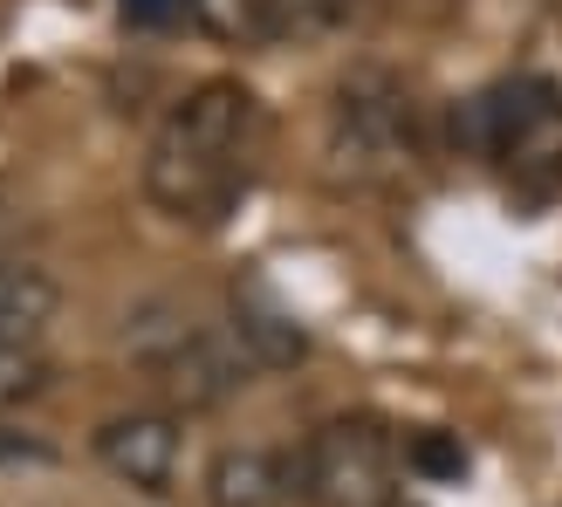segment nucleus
I'll return each instance as SVG.
<instances>
[{
    "instance_id": "nucleus-12",
    "label": "nucleus",
    "mask_w": 562,
    "mask_h": 507,
    "mask_svg": "<svg viewBox=\"0 0 562 507\" xmlns=\"http://www.w3.org/2000/svg\"><path fill=\"white\" fill-rule=\"evenodd\" d=\"M192 21L220 42H240V35H261V0H186Z\"/></svg>"
},
{
    "instance_id": "nucleus-14",
    "label": "nucleus",
    "mask_w": 562,
    "mask_h": 507,
    "mask_svg": "<svg viewBox=\"0 0 562 507\" xmlns=\"http://www.w3.org/2000/svg\"><path fill=\"white\" fill-rule=\"evenodd\" d=\"M179 8H186V0H117V14H124L131 27H172Z\"/></svg>"
},
{
    "instance_id": "nucleus-11",
    "label": "nucleus",
    "mask_w": 562,
    "mask_h": 507,
    "mask_svg": "<svg viewBox=\"0 0 562 507\" xmlns=\"http://www.w3.org/2000/svg\"><path fill=\"white\" fill-rule=\"evenodd\" d=\"M42 391H48V350H27V343H0V405L42 398Z\"/></svg>"
},
{
    "instance_id": "nucleus-2",
    "label": "nucleus",
    "mask_w": 562,
    "mask_h": 507,
    "mask_svg": "<svg viewBox=\"0 0 562 507\" xmlns=\"http://www.w3.org/2000/svg\"><path fill=\"white\" fill-rule=\"evenodd\" d=\"M124 343L137 357V371H145V384L172 412H213V405H227L234 391L255 378L227 329H200V323H186L179 308H165V302L137 308Z\"/></svg>"
},
{
    "instance_id": "nucleus-9",
    "label": "nucleus",
    "mask_w": 562,
    "mask_h": 507,
    "mask_svg": "<svg viewBox=\"0 0 562 507\" xmlns=\"http://www.w3.org/2000/svg\"><path fill=\"white\" fill-rule=\"evenodd\" d=\"M55 308H63V289H55L48 268H35V261H0V343L42 350Z\"/></svg>"
},
{
    "instance_id": "nucleus-1",
    "label": "nucleus",
    "mask_w": 562,
    "mask_h": 507,
    "mask_svg": "<svg viewBox=\"0 0 562 507\" xmlns=\"http://www.w3.org/2000/svg\"><path fill=\"white\" fill-rule=\"evenodd\" d=\"M261 97L234 76H213L200 90H186L165 124L151 131L145 151V192L158 213L186 219V227H220L240 192L255 185V158H261Z\"/></svg>"
},
{
    "instance_id": "nucleus-3",
    "label": "nucleus",
    "mask_w": 562,
    "mask_h": 507,
    "mask_svg": "<svg viewBox=\"0 0 562 507\" xmlns=\"http://www.w3.org/2000/svg\"><path fill=\"white\" fill-rule=\"evenodd\" d=\"M467 145L494 158L508 172L515 192L528 200H549L562 185V90L542 76H515V82H494L487 97L467 103Z\"/></svg>"
},
{
    "instance_id": "nucleus-7",
    "label": "nucleus",
    "mask_w": 562,
    "mask_h": 507,
    "mask_svg": "<svg viewBox=\"0 0 562 507\" xmlns=\"http://www.w3.org/2000/svg\"><path fill=\"white\" fill-rule=\"evenodd\" d=\"M97 460L137 494H165L179 473V418L172 412H117L97 426Z\"/></svg>"
},
{
    "instance_id": "nucleus-15",
    "label": "nucleus",
    "mask_w": 562,
    "mask_h": 507,
    "mask_svg": "<svg viewBox=\"0 0 562 507\" xmlns=\"http://www.w3.org/2000/svg\"><path fill=\"white\" fill-rule=\"evenodd\" d=\"M0 460H48V446H35V439H0Z\"/></svg>"
},
{
    "instance_id": "nucleus-8",
    "label": "nucleus",
    "mask_w": 562,
    "mask_h": 507,
    "mask_svg": "<svg viewBox=\"0 0 562 507\" xmlns=\"http://www.w3.org/2000/svg\"><path fill=\"white\" fill-rule=\"evenodd\" d=\"M302 481L268 446H220L206 466V507H295Z\"/></svg>"
},
{
    "instance_id": "nucleus-6",
    "label": "nucleus",
    "mask_w": 562,
    "mask_h": 507,
    "mask_svg": "<svg viewBox=\"0 0 562 507\" xmlns=\"http://www.w3.org/2000/svg\"><path fill=\"white\" fill-rule=\"evenodd\" d=\"M227 336L247 357V371H295L308 357V329L295 323V308L281 302L261 274H240L227 295Z\"/></svg>"
},
{
    "instance_id": "nucleus-10",
    "label": "nucleus",
    "mask_w": 562,
    "mask_h": 507,
    "mask_svg": "<svg viewBox=\"0 0 562 507\" xmlns=\"http://www.w3.org/2000/svg\"><path fill=\"white\" fill-rule=\"evenodd\" d=\"M357 0H261V35L268 42H329L336 27H350Z\"/></svg>"
},
{
    "instance_id": "nucleus-5",
    "label": "nucleus",
    "mask_w": 562,
    "mask_h": 507,
    "mask_svg": "<svg viewBox=\"0 0 562 507\" xmlns=\"http://www.w3.org/2000/svg\"><path fill=\"white\" fill-rule=\"evenodd\" d=\"M295 481L316 507H391L398 494V439L378 418H329L308 432Z\"/></svg>"
},
{
    "instance_id": "nucleus-4",
    "label": "nucleus",
    "mask_w": 562,
    "mask_h": 507,
    "mask_svg": "<svg viewBox=\"0 0 562 507\" xmlns=\"http://www.w3.org/2000/svg\"><path fill=\"white\" fill-rule=\"evenodd\" d=\"M418 158V103L391 69L363 63L329 97V165L357 185H391Z\"/></svg>"
},
{
    "instance_id": "nucleus-13",
    "label": "nucleus",
    "mask_w": 562,
    "mask_h": 507,
    "mask_svg": "<svg viewBox=\"0 0 562 507\" xmlns=\"http://www.w3.org/2000/svg\"><path fill=\"white\" fill-rule=\"evenodd\" d=\"M405 460H412L418 473H439V481H460V473H467V453H460L453 439H439V432H418V439L405 446Z\"/></svg>"
}]
</instances>
